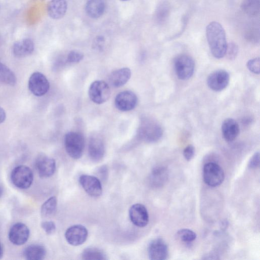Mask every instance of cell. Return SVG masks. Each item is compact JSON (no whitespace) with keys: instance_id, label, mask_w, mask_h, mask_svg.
Masks as SVG:
<instances>
[{"instance_id":"cell-1","label":"cell","mask_w":260,"mask_h":260,"mask_svg":"<svg viewBox=\"0 0 260 260\" xmlns=\"http://www.w3.org/2000/svg\"><path fill=\"white\" fill-rule=\"evenodd\" d=\"M206 34L212 56L216 59L223 58L226 55L228 45L223 26L218 22H211L206 27Z\"/></svg>"},{"instance_id":"cell-2","label":"cell","mask_w":260,"mask_h":260,"mask_svg":"<svg viewBox=\"0 0 260 260\" xmlns=\"http://www.w3.org/2000/svg\"><path fill=\"white\" fill-rule=\"evenodd\" d=\"M65 149L68 155L74 159H80L83 153L85 141L83 136L78 133L70 132L65 138Z\"/></svg>"},{"instance_id":"cell-3","label":"cell","mask_w":260,"mask_h":260,"mask_svg":"<svg viewBox=\"0 0 260 260\" xmlns=\"http://www.w3.org/2000/svg\"><path fill=\"white\" fill-rule=\"evenodd\" d=\"M140 137L148 143H155L159 141L163 136L161 126L151 119L144 120L140 128Z\"/></svg>"},{"instance_id":"cell-4","label":"cell","mask_w":260,"mask_h":260,"mask_svg":"<svg viewBox=\"0 0 260 260\" xmlns=\"http://www.w3.org/2000/svg\"><path fill=\"white\" fill-rule=\"evenodd\" d=\"M203 178L206 185L211 187H216L223 183L225 172L219 165L214 162H209L204 166Z\"/></svg>"},{"instance_id":"cell-5","label":"cell","mask_w":260,"mask_h":260,"mask_svg":"<svg viewBox=\"0 0 260 260\" xmlns=\"http://www.w3.org/2000/svg\"><path fill=\"white\" fill-rule=\"evenodd\" d=\"M33 174L32 170L25 165H20L15 168L11 174L13 184L20 189L29 188L33 182Z\"/></svg>"},{"instance_id":"cell-6","label":"cell","mask_w":260,"mask_h":260,"mask_svg":"<svg viewBox=\"0 0 260 260\" xmlns=\"http://www.w3.org/2000/svg\"><path fill=\"white\" fill-rule=\"evenodd\" d=\"M175 69L179 78L187 80L193 75L195 69L194 60L188 55H181L175 60Z\"/></svg>"},{"instance_id":"cell-7","label":"cell","mask_w":260,"mask_h":260,"mask_svg":"<svg viewBox=\"0 0 260 260\" xmlns=\"http://www.w3.org/2000/svg\"><path fill=\"white\" fill-rule=\"evenodd\" d=\"M89 95L91 100L95 103L101 104L109 99L111 91L108 84L104 81H95L91 85Z\"/></svg>"},{"instance_id":"cell-8","label":"cell","mask_w":260,"mask_h":260,"mask_svg":"<svg viewBox=\"0 0 260 260\" xmlns=\"http://www.w3.org/2000/svg\"><path fill=\"white\" fill-rule=\"evenodd\" d=\"M28 86L31 92L37 97L45 95L50 87V82L46 76L39 72H34L31 75Z\"/></svg>"},{"instance_id":"cell-9","label":"cell","mask_w":260,"mask_h":260,"mask_svg":"<svg viewBox=\"0 0 260 260\" xmlns=\"http://www.w3.org/2000/svg\"><path fill=\"white\" fill-rule=\"evenodd\" d=\"M138 103V98L136 94L128 91L119 93L115 99L116 107L121 111H128L135 109Z\"/></svg>"},{"instance_id":"cell-10","label":"cell","mask_w":260,"mask_h":260,"mask_svg":"<svg viewBox=\"0 0 260 260\" xmlns=\"http://www.w3.org/2000/svg\"><path fill=\"white\" fill-rule=\"evenodd\" d=\"M88 236L86 228L81 225H76L69 227L65 232L67 241L71 245L79 246L84 243Z\"/></svg>"},{"instance_id":"cell-11","label":"cell","mask_w":260,"mask_h":260,"mask_svg":"<svg viewBox=\"0 0 260 260\" xmlns=\"http://www.w3.org/2000/svg\"><path fill=\"white\" fill-rule=\"evenodd\" d=\"M148 254L150 259L165 260L169 255L168 245L163 239L156 238L149 244Z\"/></svg>"},{"instance_id":"cell-12","label":"cell","mask_w":260,"mask_h":260,"mask_svg":"<svg viewBox=\"0 0 260 260\" xmlns=\"http://www.w3.org/2000/svg\"><path fill=\"white\" fill-rule=\"evenodd\" d=\"M79 181L82 188L90 196L98 197L101 195L102 186L98 178L84 175L80 177Z\"/></svg>"},{"instance_id":"cell-13","label":"cell","mask_w":260,"mask_h":260,"mask_svg":"<svg viewBox=\"0 0 260 260\" xmlns=\"http://www.w3.org/2000/svg\"><path fill=\"white\" fill-rule=\"evenodd\" d=\"M36 169L40 177L48 178L55 172L56 163L55 160L45 154L39 155L35 162Z\"/></svg>"},{"instance_id":"cell-14","label":"cell","mask_w":260,"mask_h":260,"mask_svg":"<svg viewBox=\"0 0 260 260\" xmlns=\"http://www.w3.org/2000/svg\"><path fill=\"white\" fill-rule=\"evenodd\" d=\"M30 236V230L24 224L18 223L11 228L9 237L11 242L16 245H22L27 242Z\"/></svg>"},{"instance_id":"cell-15","label":"cell","mask_w":260,"mask_h":260,"mask_svg":"<svg viewBox=\"0 0 260 260\" xmlns=\"http://www.w3.org/2000/svg\"><path fill=\"white\" fill-rule=\"evenodd\" d=\"M129 216L133 224L139 227H145L149 222L148 210L141 204H134L129 208Z\"/></svg>"},{"instance_id":"cell-16","label":"cell","mask_w":260,"mask_h":260,"mask_svg":"<svg viewBox=\"0 0 260 260\" xmlns=\"http://www.w3.org/2000/svg\"><path fill=\"white\" fill-rule=\"evenodd\" d=\"M230 80L229 73L224 70H218L211 73L207 80L209 88L216 92L224 90Z\"/></svg>"},{"instance_id":"cell-17","label":"cell","mask_w":260,"mask_h":260,"mask_svg":"<svg viewBox=\"0 0 260 260\" xmlns=\"http://www.w3.org/2000/svg\"><path fill=\"white\" fill-rule=\"evenodd\" d=\"M239 126L234 119H225L222 125V132L223 138L228 143L235 141L239 134Z\"/></svg>"},{"instance_id":"cell-18","label":"cell","mask_w":260,"mask_h":260,"mask_svg":"<svg viewBox=\"0 0 260 260\" xmlns=\"http://www.w3.org/2000/svg\"><path fill=\"white\" fill-rule=\"evenodd\" d=\"M105 146L102 140L98 137H93L89 145V154L91 160L99 162L105 155Z\"/></svg>"},{"instance_id":"cell-19","label":"cell","mask_w":260,"mask_h":260,"mask_svg":"<svg viewBox=\"0 0 260 260\" xmlns=\"http://www.w3.org/2000/svg\"><path fill=\"white\" fill-rule=\"evenodd\" d=\"M168 178V170L165 167L157 166L151 172L149 179V183L153 187H161L166 183Z\"/></svg>"},{"instance_id":"cell-20","label":"cell","mask_w":260,"mask_h":260,"mask_svg":"<svg viewBox=\"0 0 260 260\" xmlns=\"http://www.w3.org/2000/svg\"><path fill=\"white\" fill-rule=\"evenodd\" d=\"M67 7L66 0H51L48 5V15L53 19H60L66 15Z\"/></svg>"},{"instance_id":"cell-21","label":"cell","mask_w":260,"mask_h":260,"mask_svg":"<svg viewBox=\"0 0 260 260\" xmlns=\"http://www.w3.org/2000/svg\"><path fill=\"white\" fill-rule=\"evenodd\" d=\"M33 41L29 38L16 42L13 48V54L17 58H21L31 55L34 51Z\"/></svg>"},{"instance_id":"cell-22","label":"cell","mask_w":260,"mask_h":260,"mask_svg":"<svg viewBox=\"0 0 260 260\" xmlns=\"http://www.w3.org/2000/svg\"><path fill=\"white\" fill-rule=\"evenodd\" d=\"M106 9L105 0H88L85 5V11L91 18L98 19L104 13Z\"/></svg>"},{"instance_id":"cell-23","label":"cell","mask_w":260,"mask_h":260,"mask_svg":"<svg viewBox=\"0 0 260 260\" xmlns=\"http://www.w3.org/2000/svg\"><path fill=\"white\" fill-rule=\"evenodd\" d=\"M132 71L129 68H123L113 71L110 75L109 81L114 87L124 85L131 78Z\"/></svg>"},{"instance_id":"cell-24","label":"cell","mask_w":260,"mask_h":260,"mask_svg":"<svg viewBox=\"0 0 260 260\" xmlns=\"http://www.w3.org/2000/svg\"><path fill=\"white\" fill-rule=\"evenodd\" d=\"M45 247L38 244L31 245L25 248L23 254L24 258L28 260H42L46 255Z\"/></svg>"},{"instance_id":"cell-25","label":"cell","mask_w":260,"mask_h":260,"mask_svg":"<svg viewBox=\"0 0 260 260\" xmlns=\"http://www.w3.org/2000/svg\"><path fill=\"white\" fill-rule=\"evenodd\" d=\"M0 82L11 86L16 84L17 78L14 73L6 65L0 62Z\"/></svg>"},{"instance_id":"cell-26","label":"cell","mask_w":260,"mask_h":260,"mask_svg":"<svg viewBox=\"0 0 260 260\" xmlns=\"http://www.w3.org/2000/svg\"><path fill=\"white\" fill-rule=\"evenodd\" d=\"M241 8L247 16L256 17L259 13V0H243Z\"/></svg>"},{"instance_id":"cell-27","label":"cell","mask_w":260,"mask_h":260,"mask_svg":"<svg viewBox=\"0 0 260 260\" xmlns=\"http://www.w3.org/2000/svg\"><path fill=\"white\" fill-rule=\"evenodd\" d=\"M81 257L85 260H103L107 258L101 250L95 247L85 249L82 253Z\"/></svg>"},{"instance_id":"cell-28","label":"cell","mask_w":260,"mask_h":260,"mask_svg":"<svg viewBox=\"0 0 260 260\" xmlns=\"http://www.w3.org/2000/svg\"><path fill=\"white\" fill-rule=\"evenodd\" d=\"M58 206V200L56 197H52L42 205L41 209L44 217H49L55 213Z\"/></svg>"},{"instance_id":"cell-29","label":"cell","mask_w":260,"mask_h":260,"mask_svg":"<svg viewBox=\"0 0 260 260\" xmlns=\"http://www.w3.org/2000/svg\"><path fill=\"white\" fill-rule=\"evenodd\" d=\"M178 234L180 238L185 242H191L195 241L197 238V234L193 231L183 229L178 231Z\"/></svg>"},{"instance_id":"cell-30","label":"cell","mask_w":260,"mask_h":260,"mask_svg":"<svg viewBox=\"0 0 260 260\" xmlns=\"http://www.w3.org/2000/svg\"><path fill=\"white\" fill-rule=\"evenodd\" d=\"M248 69L252 73L259 74L260 68L259 58H255L249 60L247 63Z\"/></svg>"},{"instance_id":"cell-31","label":"cell","mask_w":260,"mask_h":260,"mask_svg":"<svg viewBox=\"0 0 260 260\" xmlns=\"http://www.w3.org/2000/svg\"><path fill=\"white\" fill-rule=\"evenodd\" d=\"M84 56L82 53L77 51H71L67 57V62L74 63H79L83 59Z\"/></svg>"},{"instance_id":"cell-32","label":"cell","mask_w":260,"mask_h":260,"mask_svg":"<svg viewBox=\"0 0 260 260\" xmlns=\"http://www.w3.org/2000/svg\"><path fill=\"white\" fill-rule=\"evenodd\" d=\"M238 52V48L236 44L231 42L227 45L226 55L230 59H234Z\"/></svg>"},{"instance_id":"cell-33","label":"cell","mask_w":260,"mask_h":260,"mask_svg":"<svg viewBox=\"0 0 260 260\" xmlns=\"http://www.w3.org/2000/svg\"><path fill=\"white\" fill-rule=\"evenodd\" d=\"M42 228L48 235L54 234L56 230V226L52 221H46L41 224Z\"/></svg>"},{"instance_id":"cell-34","label":"cell","mask_w":260,"mask_h":260,"mask_svg":"<svg viewBox=\"0 0 260 260\" xmlns=\"http://www.w3.org/2000/svg\"><path fill=\"white\" fill-rule=\"evenodd\" d=\"M195 153L194 147L192 145H189L185 149L183 154L185 159L190 161L194 158Z\"/></svg>"},{"instance_id":"cell-35","label":"cell","mask_w":260,"mask_h":260,"mask_svg":"<svg viewBox=\"0 0 260 260\" xmlns=\"http://www.w3.org/2000/svg\"><path fill=\"white\" fill-rule=\"evenodd\" d=\"M259 165V154L258 152L255 153L250 159L248 167L250 169H253L258 167Z\"/></svg>"},{"instance_id":"cell-36","label":"cell","mask_w":260,"mask_h":260,"mask_svg":"<svg viewBox=\"0 0 260 260\" xmlns=\"http://www.w3.org/2000/svg\"><path fill=\"white\" fill-rule=\"evenodd\" d=\"M105 43L104 38L102 36H99L96 38L95 41L94 46L96 48L101 50L103 48Z\"/></svg>"},{"instance_id":"cell-37","label":"cell","mask_w":260,"mask_h":260,"mask_svg":"<svg viewBox=\"0 0 260 260\" xmlns=\"http://www.w3.org/2000/svg\"><path fill=\"white\" fill-rule=\"evenodd\" d=\"M107 168L106 166H103L98 170V175L102 180H106L107 177Z\"/></svg>"},{"instance_id":"cell-38","label":"cell","mask_w":260,"mask_h":260,"mask_svg":"<svg viewBox=\"0 0 260 260\" xmlns=\"http://www.w3.org/2000/svg\"><path fill=\"white\" fill-rule=\"evenodd\" d=\"M7 117V114L5 110L0 107V123H3Z\"/></svg>"},{"instance_id":"cell-39","label":"cell","mask_w":260,"mask_h":260,"mask_svg":"<svg viewBox=\"0 0 260 260\" xmlns=\"http://www.w3.org/2000/svg\"><path fill=\"white\" fill-rule=\"evenodd\" d=\"M4 247L1 242H0V258H2L4 255Z\"/></svg>"},{"instance_id":"cell-40","label":"cell","mask_w":260,"mask_h":260,"mask_svg":"<svg viewBox=\"0 0 260 260\" xmlns=\"http://www.w3.org/2000/svg\"><path fill=\"white\" fill-rule=\"evenodd\" d=\"M3 194V190L1 186H0V198L2 196Z\"/></svg>"},{"instance_id":"cell-41","label":"cell","mask_w":260,"mask_h":260,"mask_svg":"<svg viewBox=\"0 0 260 260\" xmlns=\"http://www.w3.org/2000/svg\"><path fill=\"white\" fill-rule=\"evenodd\" d=\"M121 1L126 2V1H128V0H121Z\"/></svg>"}]
</instances>
